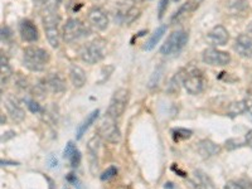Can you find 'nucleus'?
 Segmentation results:
<instances>
[{"label": "nucleus", "mask_w": 252, "mask_h": 189, "mask_svg": "<svg viewBox=\"0 0 252 189\" xmlns=\"http://www.w3.org/2000/svg\"><path fill=\"white\" fill-rule=\"evenodd\" d=\"M51 61L49 52L37 46H31L24 49L23 64L27 69L32 72H40L46 68Z\"/></svg>", "instance_id": "f257e3e1"}, {"label": "nucleus", "mask_w": 252, "mask_h": 189, "mask_svg": "<svg viewBox=\"0 0 252 189\" xmlns=\"http://www.w3.org/2000/svg\"><path fill=\"white\" fill-rule=\"evenodd\" d=\"M141 10L132 0H120L114 6L115 20L120 24L129 26L138 19Z\"/></svg>", "instance_id": "f03ea898"}, {"label": "nucleus", "mask_w": 252, "mask_h": 189, "mask_svg": "<svg viewBox=\"0 0 252 189\" xmlns=\"http://www.w3.org/2000/svg\"><path fill=\"white\" fill-rule=\"evenodd\" d=\"M42 23H43L44 33H46L48 43L51 44L52 48H58L61 42V17L58 12L42 14Z\"/></svg>", "instance_id": "7ed1b4c3"}, {"label": "nucleus", "mask_w": 252, "mask_h": 189, "mask_svg": "<svg viewBox=\"0 0 252 189\" xmlns=\"http://www.w3.org/2000/svg\"><path fill=\"white\" fill-rule=\"evenodd\" d=\"M106 56V42L102 39H94L82 47L80 57L89 64H96Z\"/></svg>", "instance_id": "20e7f679"}, {"label": "nucleus", "mask_w": 252, "mask_h": 189, "mask_svg": "<svg viewBox=\"0 0 252 189\" xmlns=\"http://www.w3.org/2000/svg\"><path fill=\"white\" fill-rule=\"evenodd\" d=\"M90 33H91L90 29L85 26L82 20L77 19V18H69L63 26L62 31L63 40L66 43H73L82 38L89 37Z\"/></svg>", "instance_id": "39448f33"}, {"label": "nucleus", "mask_w": 252, "mask_h": 189, "mask_svg": "<svg viewBox=\"0 0 252 189\" xmlns=\"http://www.w3.org/2000/svg\"><path fill=\"white\" fill-rule=\"evenodd\" d=\"M129 96L130 92L129 90L126 89H119L115 91V94H112L111 100H110L109 106L106 110V116L111 119H119L121 118L125 112L126 106H127V102H129Z\"/></svg>", "instance_id": "423d86ee"}, {"label": "nucleus", "mask_w": 252, "mask_h": 189, "mask_svg": "<svg viewBox=\"0 0 252 189\" xmlns=\"http://www.w3.org/2000/svg\"><path fill=\"white\" fill-rule=\"evenodd\" d=\"M183 86L188 94H199L206 90L207 78L204 77L203 72L198 68H192L184 72Z\"/></svg>", "instance_id": "0eeeda50"}, {"label": "nucleus", "mask_w": 252, "mask_h": 189, "mask_svg": "<svg viewBox=\"0 0 252 189\" xmlns=\"http://www.w3.org/2000/svg\"><path fill=\"white\" fill-rule=\"evenodd\" d=\"M189 35L186 31H175L166 38L165 43L161 46L160 53L164 56H172L179 53L188 43Z\"/></svg>", "instance_id": "6e6552de"}, {"label": "nucleus", "mask_w": 252, "mask_h": 189, "mask_svg": "<svg viewBox=\"0 0 252 189\" xmlns=\"http://www.w3.org/2000/svg\"><path fill=\"white\" fill-rule=\"evenodd\" d=\"M97 134L101 139L110 144H118L121 140L120 127L116 124V120L109 116H105V119L100 123Z\"/></svg>", "instance_id": "1a4fd4ad"}, {"label": "nucleus", "mask_w": 252, "mask_h": 189, "mask_svg": "<svg viewBox=\"0 0 252 189\" xmlns=\"http://www.w3.org/2000/svg\"><path fill=\"white\" fill-rule=\"evenodd\" d=\"M202 60H203L204 63L209 64V66L223 67L229 64L231 56L227 52L220 51L217 48H208L202 53Z\"/></svg>", "instance_id": "9d476101"}, {"label": "nucleus", "mask_w": 252, "mask_h": 189, "mask_svg": "<svg viewBox=\"0 0 252 189\" xmlns=\"http://www.w3.org/2000/svg\"><path fill=\"white\" fill-rule=\"evenodd\" d=\"M4 106H5L6 112L10 116L14 123H22L26 118V111L20 105V101L13 94H8L4 100Z\"/></svg>", "instance_id": "9b49d317"}, {"label": "nucleus", "mask_w": 252, "mask_h": 189, "mask_svg": "<svg viewBox=\"0 0 252 189\" xmlns=\"http://www.w3.org/2000/svg\"><path fill=\"white\" fill-rule=\"evenodd\" d=\"M87 20L97 31H105L109 27V17L100 6H92L87 13Z\"/></svg>", "instance_id": "f8f14e48"}, {"label": "nucleus", "mask_w": 252, "mask_h": 189, "mask_svg": "<svg viewBox=\"0 0 252 189\" xmlns=\"http://www.w3.org/2000/svg\"><path fill=\"white\" fill-rule=\"evenodd\" d=\"M44 90L53 92V94H61L66 90V81L63 78V76L58 72H52L44 78L43 85H42Z\"/></svg>", "instance_id": "ddd939ff"}, {"label": "nucleus", "mask_w": 252, "mask_h": 189, "mask_svg": "<svg viewBox=\"0 0 252 189\" xmlns=\"http://www.w3.org/2000/svg\"><path fill=\"white\" fill-rule=\"evenodd\" d=\"M207 40H208L209 44H212L215 47L226 46L227 42L229 40V33L226 27L220 24V26H216L215 28H212L208 32Z\"/></svg>", "instance_id": "4468645a"}, {"label": "nucleus", "mask_w": 252, "mask_h": 189, "mask_svg": "<svg viewBox=\"0 0 252 189\" xmlns=\"http://www.w3.org/2000/svg\"><path fill=\"white\" fill-rule=\"evenodd\" d=\"M19 34L24 42L34 43L39 38V33L35 24L29 19H23L19 23Z\"/></svg>", "instance_id": "2eb2a0df"}, {"label": "nucleus", "mask_w": 252, "mask_h": 189, "mask_svg": "<svg viewBox=\"0 0 252 189\" xmlns=\"http://www.w3.org/2000/svg\"><path fill=\"white\" fill-rule=\"evenodd\" d=\"M235 51L244 58H252V37L249 34H240L235 40Z\"/></svg>", "instance_id": "dca6fc26"}, {"label": "nucleus", "mask_w": 252, "mask_h": 189, "mask_svg": "<svg viewBox=\"0 0 252 189\" xmlns=\"http://www.w3.org/2000/svg\"><path fill=\"white\" fill-rule=\"evenodd\" d=\"M100 136H94L87 144V154H89L90 169L94 174H96L98 169V149H100Z\"/></svg>", "instance_id": "f3484780"}, {"label": "nucleus", "mask_w": 252, "mask_h": 189, "mask_svg": "<svg viewBox=\"0 0 252 189\" xmlns=\"http://www.w3.org/2000/svg\"><path fill=\"white\" fill-rule=\"evenodd\" d=\"M192 184L194 189H217L215 182L211 179L209 175H207L203 170H194L193 172Z\"/></svg>", "instance_id": "a211bd4d"}, {"label": "nucleus", "mask_w": 252, "mask_h": 189, "mask_svg": "<svg viewBox=\"0 0 252 189\" xmlns=\"http://www.w3.org/2000/svg\"><path fill=\"white\" fill-rule=\"evenodd\" d=\"M197 150L199 153V155H202L203 158H211L217 155L220 152V145H217L216 143H213L212 140H208V139H203L198 143Z\"/></svg>", "instance_id": "6ab92c4d"}, {"label": "nucleus", "mask_w": 252, "mask_h": 189, "mask_svg": "<svg viewBox=\"0 0 252 189\" xmlns=\"http://www.w3.org/2000/svg\"><path fill=\"white\" fill-rule=\"evenodd\" d=\"M63 157L64 159L69 161L72 168H77L81 163V159H82V155H81L80 150L77 149V146L75 144L72 143V141H68L64 148V152H63Z\"/></svg>", "instance_id": "aec40b11"}, {"label": "nucleus", "mask_w": 252, "mask_h": 189, "mask_svg": "<svg viewBox=\"0 0 252 189\" xmlns=\"http://www.w3.org/2000/svg\"><path fill=\"white\" fill-rule=\"evenodd\" d=\"M69 80H71L72 85H73L75 89H81L86 83V72L83 71L80 66L72 64L69 67Z\"/></svg>", "instance_id": "412c9836"}, {"label": "nucleus", "mask_w": 252, "mask_h": 189, "mask_svg": "<svg viewBox=\"0 0 252 189\" xmlns=\"http://www.w3.org/2000/svg\"><path fill=\"white\" fill-rule=\"evenodd\" d=\"M98 114H100V111H98V110H94L91 114L87 115V118L83 120V123L81 124V125H78L77 130H76V138H77L78 140H80V139H82V136L85 135V132L89 130L90 126H91L94 121L97 120Z\"/></svg>", "instance_id": "4be33fe9"}, {"label": "nucleus", "mask_w": 252, "mask_h": 189, "mask_svg": "<svg viewBox=\"0 0 252 189\" xmlns=\"http://www.w3.org/2000/svg\"><path fill=\"white\" fill-rule=\"evenodd\" d=\"M166 32V26H160L159 28L157 29V31L154 32L152 34V37L149 38V40L146 42L145 46H144V49H146V51H152L153 48H154L155 46H157L159 42H160V39L163 38V35L165 34Z\"/></svg>", "instance_id": "5701e85b"}, {"label": "nucleus", "mask_w": 252, "mask_h": 189, "mask_svg": "<svg viewBox=\"0 0 252 189\" xmlns=\"http://www.w3.org/2000/svg\"><path fill=\"white\" fill-rule=\"evenodd\" d=\"M0 64H1L0 66V68H1V86H4L13 75L12 67L9 64L8 57L4 53H1V56H0Z\"/></svg>", "instance_id": "b1692460"}, {"label": "nucleus", "mask_w": 252, "mask_h": 189, "mask_svg": "<svg viewBox=\"0 0 252 189\" xmlns=\"http://www.w3.org/2000/svg\"><path fill=\"white\" fill-rule=\"evenodd\" d=\"M246 112V100H241L232 102L227 109V115L229 118H236L238 115H242Z\"/></svg>", "instance_id": "393cba45"}, {"label": "nucleus", "mask_w": 252, "mask_h": 189, "mask_svg": "<svg viewBox=\"0 0 252 189\" xmlns=\"http://www.w3.org/2000/svg\"><path fill=\"white\" fill-rule=\"evenodd\" d=\"M61 0H40V9H42V14L46 13H57L60 8Z\"/></svg>", "instance_id": "a878e982"}, {"label": "nucleus", "mask_w": 252, "mask_h": 189, "mask_svg": "<svg viewBox=\"0 0 252 189\" xmlns=\"http://www.w3.org/2000/svg\"><path fill=\"white\" fill-rule=\"evenodd\" d=\"M173 134V139L174 141H182V140H187L193 135L192 130L189 129H183V127H178V129H174L172 131Z\"/></svg>", "instance_id": "bb28decb"}, {"label": "nucleus", "mask_w": 252, "mask_h": 189, "mask_svg": "<svg viewBox=\"0 0 252 189\" xmlns=\"http://www.w3.org/2000/svg\"><path fill=\"white\" fill-rule=\"evenodd\" d=\"M224 189H252V183L240 179V181H229L227 182Z\"/></svg>", "instance_id": "cd10ccee"}, {"label": "nucleus", "mask_w": 252, "mask_h": 189, "mask_svg": "<svg viewBox=\"0 0 252 189\" xmlns=\"http://www.w3.org/2000/svg\"><path fill=\"white\" fill-rule=\"evenodd\" d=\"M24 103H26V106L28 107L33 114H39V112L43 111L39 103H38L35 100H32V98H24Z\"/></svg>", "instance_id": "c85d7f7f"}, {"label": "nucleus", "mask_w": 252, "mask_h": 189, "mask_svg": "<svg viewBox=\"0 0 252 189\" xmlns=\"http://www.w3.org/2000/svg\"><path fill=\"white\" fill-rule=\"evenodd\" d=\"M118 174V169H116V166L111 165L109 166L105 172L101 174V181H110V179H112V178L115 177V175Z\"/></svg>", "instance_id": "c756f323"}, {"label": "nucleus", "mask_w": 252, "mask_h": 189, "mask_svg": "<svg viewBox=\"0 0 252 189\" xmlns=\"http://www.w3.org/2000/svg\"><path fill=\"white\" fill-rule=\"evenodd\" d=\"M161 67H159V68L157 69V71L154 72V73H153V76H152V78H150V81H149V87L150 89H153V87H155V86H158V83H159V78H160V76H161Z\"/></svg>", "instance_id": "7c9ffc66"}, {"label": "nucleus", "mask_w": 252, "mask_h": 189, "mask_svg": "<svg viewBox=\"0 0 252 189\" xmlns=\"http://www.w3.org/2000/svg\"><path fill=\"white\" fill-rule=\"evenodd\" d=\"M168 3H169V0H160L159 6H158V17H159V19H161V18H163L166 8H168Z\"/></svg>", "instance_id": "2f4dec72"}, {"label": "nucleus", "mask_w": 252, "mask_h": 189, "mask_svg": "<svg viewBox=\"0 0 252 189\" xmlns=\"http://www.w3.org/2000/svg\"><path fill=\"white\" fill-rule=\"evenodd\" d=\"M246 112L249 114L250 119L252 120V100L251 98L246 100Z\"/></svg>", "instance_id": "473e14b6"}, {"label": "nucleus", "mask_w": 252, "mask_h": 189, "mask_svg": "<svg viewBox=\"0 0 252 189\" xmlns=\"http://www.w3.org/2000/svg\"><path fill=\"white\" fill-rule=\"evenodd\" d=\"M246 144L250 146V148H252V129L250 130L249 132H247V135H246Z\"/></svg>", "instance_id": "72a5a7b5"}, {"label": "nucleus", "mask_w": 252, "mask_h": 189, "mask_svg": "<svg viewBox=\"0 0 252 189\" xmlns=\"http://www.w3.org/2000/svg\"><path fill=\"white\" fill-rule=\"evenodd\" d=\"M164 189H178V188L173 182H166V183L164 184Z\"/></svg>", "instance_id": "f704fd0d"}, {"label": "nucleus", "mask_w": 252, "mask_h": 189, "mask_svg": "<svg viewBox=\"0 0 252 189\" xmlns=\"http://www.w3.org/2000/svg\"><path fill=\"white\" fill-rule=\"evenodd\" d=\"M49 164H51V168H55V166H57V164H58L57 159H55L53 157H51L49 158Z\"/></svg>", "instance_id": "c9c22d12"}, {"label": "nucleus", "mask_w": 252, "mask_h": 189, "mask_svg": "<svg viewBox=\"0 0 252 189\" xmlns=\"http://www.w3.org/2000/svg\"><path fill=\"white\" fill-rule=\"evenodd\" d=\"M247 31H249V33H251L252 34V22H250L249 27H247Z\"/></svg>", "instance_id": "e433bc0d"}, {"label": "nucleus", "mask_w": 252, "mask_h": 189, "mask_svg": "<svg viewBox=\"0 0 252 189\" xmlns=\"http://www.w3.org/2000/svg\"><path fill=\"white\" fill-rule=\"evenodd\" d=\"M94 1H98V3H103V1H106V0H94Z\"/></svg>", "instance_id": "4c0bfd02"}, {"label": "nucleus", "mask_w": 252, "mask_h": 189, "mask_svg": "<svg viewBox=\"0 0 252 189\" xmlns=\"http://www.w3.org/2000/svg\"><path fill=\"white\" fill-rule=\"evenodd\" d=\"M175 1H179V0H175Z\"/></svg>", "instance_id": "58836bf2"}]
</instances>
